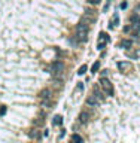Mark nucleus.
<instances>
[{
	"instance_id": "f257e3e1",
	"label": "nucleus",
	"mask_w": 140,
	"mask_h": 143,
	"mask_svg": "<svg viewBox=\"0 0 140 143\" xmlns=\"http://www.w3.org/2000/svg\"><path fill=\"white\" fill-rule=\"evenodd\" d=\"M76 37L80 42H87L88 39V25L85 23H80L76 25Z\"/></svg>"
},
{
	"instance_id": "f03ea898",
	"label": "nucleus",
	"mask_w": 140,
	"mask_h": 143,
	"mask_svg": "<svg viewBox=\"0 0 140 143\" xmlns=\"http://www.w3.org/2000/svg\"><path fill=\"white\" fill-rule=\"evenodd\" d=\"M100 86H101V90H103V93H104L106 95H110V97L113 95V93H115V91H113V85L110 84V81H109L107 78L103 76V78L100 79Z\"/></svg>"
},
{
	"instance_id": "7ed1b4c3",
	"label": "nucleus",
	"mask_w": 140,
	"mask_h": 143,
	"mask_svg": "<svg viewBox=\"0 0 140 143\" xmlns=\"http://www.w3.org/2000/svg\"><path fill=\"white\" fill-rule=\"evenodd\" d=\"M63 72H64V63H63V61H55L52 66H51V73H52L54 76L61 75Z\"/></svg>"
},
{
	"instance_id": "20e7f679",
	"label": "nucleus",
	"mask_w": 140,
	"mask_h": 143,
	"mask_svg": "<svg viewBox=\"0 0 140 143\" xmlns=\"http://www.w3.org/2000/svg\"><path fill=\"white\" fill-rule=\"evenodd\" d=\"M131 67L133 66H131L130 61H119V63H118V69H119L122 73H128V72L131 70Z\"/></svg>"
},
{
	"instance_id": "39448f33",
	"label": "nucleus",
	"mask_w": 140,
	"mask_h": 143,
	"mask_svg": "<svg viewBox=\"0 0 140 143\" xmlns=\"http://www.w3.org/2000/svg\"><path fill=\"white\" fill-rule=\"evenodd\" d=\"M109 42V37H107V34L104 33H100V37H98V45H97V48L101 51L103 48H104V45Z\"/></svg>"
},
{
	"instance_id": "423d86ee",
	"label": "nucleus",
	"mask_w": 140,
	"mask_h": 143,
	"mask_svg": "<svg viewBox=\"0 0 140 143\" xmlns=\"http://www.w3.org/2000/svg\"><path fill=\"white\" fill-rule=\"evenodd\" d=\"M92 94H94L97 98L100 100V103L104 100V93H103V91L100 90V86H98V85H94V88H92Z\"/></svg>"
},
{
	"instance_id": "0eeeda50",
	"label": "nucleus",
	"mask_w": 140,
	"mask_h": 143,
	"mask_svg": "<svg viewBox=\"0 0 140 143\" xmlns=\"http://www.w3.org/2000/svg\"><path fill=\"white\" fill-rule=\"evenodd\" d=\"M87 104H88V106H91V107H97V106L100 104V100H98L96 95L92 94V95H89V97L87 98Z\"/></svg>"
},
{
	"instance_id": "6e6552de",
	"label": "nucleus",
	"mask_w": 140,
	"mask_h": 143,
	"mask_svg": "<svg viewBox=\"0 0 140 143\" xmlns=\"http://www.w3.org/2000/svg\"><path fill=\"white\" fill-rule=\"evenodd\" d=\"M88 121H89V113H88L87 110H82L80 115H79V122L80 124H87Z\"/></svg>"
},
{
	"instance_id": "1a4fd4ad",
	"label": "nucleus",
	"mask_w": 140,
	"mask_h": 143,
	"mask_svg": "<svg viewBox=\"0 0 140 143\" xmlns=\"http://www.w3.org/2000/svg\"><path fill=\"white\" fill-rule=\"evenodd\" d=\"M119 21V17H118V14H115L113 17H112V19H110V24H109V28L112 30V28H115V25H116V23Z\"/></svg>"
},
{
	"instance_id": "9d476101",
	"label": "nucleus",
	"mask_w": 140,
	"mask_h": 143,
	"mask_svg": "<svg viewBox=\"0 0 140 143\" xmlns=\"http://www.w3.org/2000/svg\"><path fill=\"white\" fill-rule=\"evenodd\" d=\"M82 142L84 140L79 134H72V137H70V143H82Z\"/></svg>"
},
{
	"instance_id": "9b49d317",
	"label": "nucleus",
	"mask_w": 140,
	"mask_h": 143,
	"mask_svg": "<svg viewBox=\"0 0 140 143\" xmlns=\"http://www.w3.org/2000/svg\"><path fill=\"white\" fill-rule=\"evenodd\" d=\"M133 42L131 40H128V39H124L122 42H121V48H124V49H128V48H131Z\"/></svg>"
},
{
	"instance_id": "f8f14e48",
	"label": "nucleus",
	"mask_w": 140,
	"mask_h": 143,
	"mask_svg": "<svg viewBox=\"0 0 140 143\" xmlns=\"http://www.w3.org/2000/svg\"><path fill=\"white\" fill-rule=\"evenodd\" d=\"M130 30H131L134 34H139L140 33V23H137V24H131L130 25Z\"/></svg>"
},
{
	"instance_id": "ddd939ff",
	"label": "nucleus",
	"mask_w": 140,
	"mask_h": 143,
	"mask_svg": "<svg viewBox=\"0 0 140 143\" xmlns=\"http://www.w3.org/2000/svg\"><path fill=\"white\" fill-rule=\"evenodd\" d=\"M40 98H42V100H45V98H46V100H49V98H51V91H49V90L42 91V93H40Z\"/></svg>"
},
{
	"instance_id": "4468645a",
	"label": "nucleus",
	"mask_w": 140,
	"mask_h": 143,
	"mask_svg": "<svg viewBox=\"0 0 140 143\" xmlns=\"http://www.w3.org/2000/svg\"><path fill=\"white\" fill-rule=\"evenodd\" d=\"M130 23H131V24H137V23H140V15L133 14L131 17H130Z\"/></svg>"
},
{
	"instance_id": "2eb2a0df",
	"label": "nucleus",
	"mask_w": 140,
	"mask_h": 143,
	"mask_svg": "<svg viewBox=\"0 0 140 143\" xmlns=\"http://www.w3.org/2000/svg\"><path fill=\"white\" fill-rule=\"evenodd\" d=\"M98 69H100V61H96V63L92 64V67H91V73H92V75L97 73V72H98Z\"/></svg>"
},
{
	"instance_id": "dca6fc26",
	"label": "nucleus",
	"mask_w": 140,
	"mask_h": 143,
	"mask_svg": "<svg viewBox=\"0 0 140 143\" xmlns=\"http://www.w3.org/2000/svg\"><path fill=\"white\" fill-rule=\"evenodd\" d=\"M61 122H63V118L60 116V115H55V116H54V121H52L54 125H60Z\"/></svg>"
},
{
	"instance_id": "f3484780",
	"label": "nucleus",
	"mask_w": 140,
	"mask_h": 143,
	"mask_svg": "<svg viewBox=\"0 0 140 143\" xmlns=\"http://www.w3.org/2000/svg\"><path fill=\"white\" fill-rule=\"evenodd\" d=\"M87 72V66H82V67H79V70H78V75H84Z\"/></svg>"
},
{
	"instance_id": "a211bd4d",
	"label": "nucleus",
	"mask_w": 140,
	"mask_h": 143,
	"mask_svg": "<svg viewBox=\"0 0 140 143\" xmlns=\"http://www.w3.org/2000/svg\"><path fill=\"white\" fill-rule=\"evenodd\" d=\"M110 3H112V0H107V3H106V5H104V8H103V10H104V12L107 10V9H109V6H110Z\"/></svg>"
},
{
	"instance_id": "6ab92c4d",
	"label": "nucleus",
	"mask_w": 140,
	"mask_h": 143,
	"mask_svg": "<svg viewBox=\"0 0 140 143\" xmlns=\"http://www.w3.org/2000/svg\"><path fill=\"white\" fill-rule=\"evenodd\" d=\"M5 113H6V106H2V109H0V115L3 116Z\"/></svg>"
},
{
	"instance_id": "aec40b11",
	"label": "nucleus",
	"mask_w": 140,
	"mask_h": 143,
	"mask_svg": "<svg viewBox=\"0 0 140 143\" xmlns=\"http://www.w3.org/2000/svg\"><path fill=\"white\" fill-rule=\"evenodd\" d=\"M127 6H128L127 2H122V3H121V9H127Z\"/></svg>"
},
{
	"instance_id": "412c9836",
	"label": "nucleus",
	"mask_w": 140,
	"mask_h": 143,
	"mask_svg": "<svg viewBox=\"0 0 140 143\" xmlns=\"http://www.w3.org/2000/svg\"><path fill=\"white\" fill-rule=\"evenodd\" d=\"M88 2H89V3H92V5H98L101 0H88Z\"/></svg>"
}]
</instances>
